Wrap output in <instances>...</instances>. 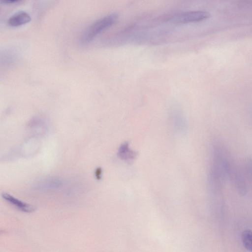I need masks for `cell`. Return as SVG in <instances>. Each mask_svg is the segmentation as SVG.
<instances>
[{"label": "cell", "instance_id": "cell-1", "mask_svg": "<svg viewBox=\"0 0 252 252\" xmlns=\"http://www.w3.org/2000/svg\"><path fill=\"white\" fill-rule=\"evenodd\" d=\"M118 18L117 14L113 13L96 20L84 31L80 38L81 42L86 44L91 41L103 31L114 25Z\"/></svg>", "mask_w": 252, "mask_h": 252}, {"label": "cell", "instance_id": "cell-2", "mask_svg": "<svg viewBox=\"0 0 252 252\" xmlns=\"http://www.w3.org/2000/svg\"><path fill=\"white\" fill-rule=\"evenodd\" d=\"M210 14L204 10H188L165 16L162 20L173 25H184L197 23L205 20Z\"/></svg>", "mask_w": 252, "mask_h": 252}, {"label": "cell", "instance_id": "cell-3", "mask_svg": "<svg viewBox=\"0 0 252 252\" xmlns=\"http://www.w3.org/2000/svg\"><path fill=\"white\" fill-rule=\"evenodd\" d=\"M2 198L19 210L25 213H32L35 208L33 205L25 202L8 193L3 192L1 193Z\"/></svg>", "mask_w": 252, "mask_h": 252}, {"label": "cell", "instance_id": "cell-4", "mask_svg": "<svg viewBox=\"0 0 252 252\" xmlns=\"http://www.w3.org/2000/svg\"><path fill=\"white\" fill-rule=\"evenodd\" d=\"M31 20L29 14L26 11H18L9 18L8 24L12 27H18L29 23Z\"/></svg>", "mask_w": 252, "mask_h": 252}, {"label": "cell", "instance_id": "cell-5", "mask_svg": "<svg viewBox=\"0 0 252 252\" xmlns=\"http://www.w3.org/2000/svg\"><path fill=\"white\" fill-rule=\"evenodd\" d=\"M241 239L243 245L245 249L252 252V230L246 229L243 231Z\"/></svg>", "mask_w": 252, "mask_h": 252}, {"label": "cell", "instance_id": "cell-6", "mask_svg": "<svg viewBox=\"0 0 252 252\" xmlns=\"http://www.w3.org/2000/svg\"><path fill=\"white\" fill-rule=\"evenodd\" d=\"M41 184H43L41 188L45 189H51L52 188H56V187L60 186L61 184L60 181L56 179H49L46 180Z\"/></svg>", "mask_w": 252, "mask_h": 252}, {"label": "cell", "instance_id": "cell-7", "mask_svg": "<svg viewBox=\"0 0 252 252\" xmlns=\"http://www.w3.org/2000/svg\"><path fill=\"white\" fill-rule=\"evenodd\" d=\"M101 174H102V170L101 168L98 167L97 168L94 172V175L95 176V178L97 180H99L101 178Z\"/></svg>", "mask_w": 252, "mask_h": 252}, {"label": "cell", "instance_id": "cell-8", "mask_svg": "<svg viewBox=\"0 0 252 252\" xmlns=\"http://www.w3.org/2000/svg\"><path fill=\"white\" fill-rule=\"evenodd\" d=\"M19 0H1L0 2L1 3H5V4H13L14 3H17L19 2Z\"/></svg>", "mask_w": 252, "mask_h": 252}]
</instances>
